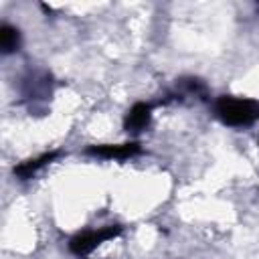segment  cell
I'll return each instance as SVG.
<instances>
[{"label":"cell","instance_id":"obj_1","mask_svg":"<svg viewBox=\"0 0 259 259\" xmlns=\"http://www.w3.org/2000/svg\"><path fill=\"white\" fill-rule=\"evenodd\" d=\"M223 123L233 127L251 125L259 119V101L247 97H221L214 105Z\"/></svg>","mask_w":259,"mask_h":259},{"label":"cell","instance_id":"obj_2","mask_svg":"<svg viewBox=\"0 0 259 259\" xmlns=\"http://www.w3.org/2000/svg\"><path fill=\"white\" fill-rule=\"evenodd\" d=\"M119 233H121V227H117V225L101 227V229H97V231H85V233L75 235V237L69 241V249H71V253L83 257V255H89V253H91L95 247H99L101 243L119 237Z\"/></svg>","mask_w":259,"mask_h":259},{"label":"cell","instance_id":"obj_3","mask_svg":"<svg viewBox=\"0 0 259 259\" xmlns=\"http://www.w3.org/2000/svg\"><path fill=\"white\" fill-rule=\"evenodd\" d=\"M140 144L138 142H127V144H101V146H91L87 148V154L107 158V160H125L136 154H140Z\"/></svg>","mask_w":259,"mask_h":259},{"label":"cell","instance_id":"obj_4","mask_svg":"<svg viewBox=\"0 0 259 259\" xmlns=\"http://www.w3.org/2000/svg\"><path fill=\"white\" fill-rule=\"evenodd\" d=\"M150 119H152V107L148 103H136L125 115L123 127L127 132H142L150 123Z\"/></svg>","mask_w":259,"mask_h":259},{"label":"cell","instance_id":"obj_5","mask_svg":"<svg viewBox=\"0 0 259 259\" xmlns=\"http://www.w3.org/2000/svg\"><path fill=\"white\" fill-rule=\"evenodd\" d=\"M57 156H59V152H49V154H42V156H38V158H34V160H26V162H22L20 166L14 168V174H16L20 180L32 178L40 168H45L47 164H51Z\"/></svg>","mask_w":259,"mask_h":259},{"label":"cell","instance_id":"obj_6","mask_svg":"<svg viewBox=\"0 0 259 259\" xmlns=\"http://www.w3.org/2000/svg\"><path fill=\"white\" fill-rule=\"evenodd\" d=\"M20 47V32L18 28L10 26V24H2L0 26V49L4 55H10L14 51H18Z\"/></svg>","mask_w":259,"mask_h":259}]
</instances>
